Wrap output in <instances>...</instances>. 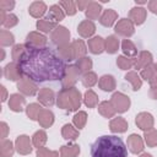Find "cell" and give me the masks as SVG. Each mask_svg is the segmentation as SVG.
Listing matches in <instances>:
<instances>
[{
	"label": "cell",
	"mask_w": 157,
	"mask_h": 157,
	"mask_svg": "<svg viewBox=\"0 0 157 157\" xmlns=\"http://www.w3.org/2000/svg\"><path fill=\"white\" fill-rule=\"evenodd\" d=\"M27 47V45H26ZM23 76L37 82H48L63 80L66 64L50 48H29L17 63Z\"/></svg>",
	"instance_id": "6da1fadb"
},
{
	"label": "cell",
	"mask_w": 157,
	"mask_h": 157,
	"mask_svg": "<svg viewBox=\"0 0 157 157\" xmlns=\"http://www.w3.org/2000/svg\"><path fill=\"white\" fill-rule=\"evenodd\" d=\"M92 157H128V150L123 140L114 135H103L91 146Z\"/></svg>",
	"instance_id": "7a4b0ae2"
},
{
	"label": "cell",
	"mask_w": 157,
	"mask_h": 157,
	"mask_svg": "<svg viewBox=\"0 0 157 157\" xmlns=\"http://www.w3.org/2000/svg\"><path fill=\"white\" fill-rule=\"evenodd\" d=\"M81 93L74 86L69 88H61L56 94V105L64 110L74 112L81 105Z\"/></svg>",
	"instance_id": "3957f363"
},
{
	"label": "cell",
	"mask_w": 157,
	"mask_h": 157,
	"mask_svg": "<svg viewBox=\"0 0 157 157\" xmlns=\"http://www.w3.org/2000/svg\"><path fill=\"white\" fill-rule=\"evenodd\" d=\"M110 103L117 113H125L130 108V98L121 92H114L110 97Z\"/></svg>",
	"instance_id": "277c9868"
},
{
	"label": "cell",
	"mask_w": 157,
	"mask_h": 157,
	"mask_svg": "<svg viewBox=\"0 0 157 157\" xmlns=\"http://www.w3.org/2000/svg\"><path fill=\"white\" fill-rule=\"evenodd\" d=\"M52 42L56 45V47H61L65 44H69V39H70V31L64 27V26H58L50 36Z\"/></svg>",
	"instance_id": "5b68a950"
},
{
	"label": "cell",
	"mask_w": 157,
	"mask_h": 157,
	"mask_svg": "<svg viewBox=\"0 0 157 157\" xmlns=\"http://www.w3.org/2000/svg\"><path fill=\"white\" fill-rule=\"evenodd\" d=\"M81 71L78 70V67L76 65H69L66 67L65 75L61 80V85L63 88H69V87H74V85L76 83L78 76H80Z\"/></svg>",
	"instance_id": "8992f818"
},
{
	"label": "cell",
	"mask_w": 157,
	"mask_h": 157,
	"mask_svg": "<svg viewBox=\"0 0 157 157\" xmlns=\"http://www.w3.org/2000/svg\"><path fill=\"white\" fill-rule=\"evenodd\" d=\"M114 31L117 34L129 38L135 33V27H134V23L129 18H121L117 22Z\"/></svg>",
	"instance_id": "52a82bcc"
},
{
	"label": "cell",
	"mask_w": 157,
	"mask_h": 157,
	"mask_svg": "<svg viewBox=\"0 0 157 157\" xmlns=\"http://www.w3.org/2000/svg\"><path fill=\"white\" fill-rule=\"evenodd\" d=\"M17 90L25 94V96H34L37 92H38V86L34 81H32L31 78L28 77H22L18 82H17Z\"/></svg>",
	"instance_id": "ba28073f"
},
{
	"label": "cell",
	"mask_w": 157,
	"mask_h": 157,
	"mask_svg": "<svg viewBox=\"0 0 157 157\" xmlns=\"http://www.w3.org/2000/svg\"><path fill=\"white\" fill-rule=\"evenodd\" d=\"M48 39L39 32H29L26 37V45L29 48H44Z\"/></svg>",
	"instance_id": "9c48e42d"
},
{
	"label": "cell",
	"mask_w": 157,
	"mask_h": 157,
	"mask_svg": "<svg viewBox=\"0 0 157 157\" xmlns=\"http://www.w3.org/2000/svg\"><path fill=\"white\" fill-rule=\"evenodd\" d=\"M135 124L137 125V128H140L141 130L144 131H148L151 129H153V124H155V120H153V117L152 114L147 113V112H141L136 115L135 118Z\"/></svg>",
	"instance_id": "30bf717a"
},
{
	"label": "cell",
	"mask_w": 157,
	"mask_h": 157,
	"mask_svg": "<svg viewBox=\"0 0 157 157\" xmlns=\"http://www.w3.org/2000/svg\"><path fill=\"white\" fill-rule=\"evenodd\" d=\"M4 76L9 81H20L23 77V74H22L18 64L12 61L4 67Z\"/></svg>",
	"instance_id": "8fae6325"
},
{
	"label": "cell",
	"mask_w": 157,
	"mask_h": 157,
	"mask_svg": "<svg viewBox=\"0 0 157 157\" xmlns=\"http://www.w3.org/2000/svg\"><path fill=\"white\" fill-rule=\"evenodd\" d=\"M15 148L20 155H29L32 152V142L27 135H20L17 136L15 141Z\"/></svg>",
	"instance_id": "7c38bea8"
},
{
	"label": "cell",
	"mask_w": 157,
	"mask_h": 157,
	"mask_svg": "<svg viewBox=\"0 0 157 157\" xmlns=\"http://www.w3.org/2000/svg\"><path fill=\"white\" fill-rule=\"evenodd\" d=\"M126 144H128V148L130 150V152H132L135 155L141 153L144 151V140L137 134H131L128 137Z\"/></svg>",
	"instance_id": "4fadbf2b"
},
{
	"label": "cell",
	"mask_w": 157,
	"mask_h": 157,
	"mask_svg": "<svg viewBox=\"0 0 157 157\" xmlns=\"http://www.w3.org/2000/svg\"><path fill=\"white\" fill-rule=\"evenodd\" d=\"M38 102L40 103V104H43L44 107H52L54 103H55V94H54V92L50 90V88H42V90H39V92H38Z\"/></svg>",
	"instance_id": "5bb4252c"
},
{
	"label": "cell",
	"mask_w": 157,
	"mask_h": 157,
	"mask_svg": "<svg viewBox=\"0 0 157 157\" xmlns=\"http://www.w3.org/2000/svg\"><path fill=\"white\" fill-rule=\"evenodd\" d=\"M146 15H147L146 9L135 6V7H132V9L130 10V12H129V20H130L134 25H137V26H139V25H142V23L145 22Z\"/></svg>",
	"instance_id": "9a60e30c"
},
{
	"label": "cell",
	"mask_w": 157,
	"mask_h": 157,
	"mask_svg": "<svg viewBox=\"0 0 157 157\" xmlns=\"http://www.w3.org/2000/svg\"><path fill=\"white\" fill-rule=\"evenodd\" d=\"M26 104V98L20 94V93H13L10 96V99H9V108L12 110V112H16V113H20L23 110V107Z\"/></svg>",
	"instance_id": "2e32d148"
},
{
	"label": "cell",
	"mask_w": 157,
	"mask_h": 157,
	"mask_svg": "<svg viewBox=\"0 0 157 157\" xmlns=\"http://www.w3.org/2000/svg\"><path fill=\"white\" fill-rule=\"evenodd\" d=\"M94 32H96V25L90 20H85V21L80 22V25L77 27V33L82 38H90L93 36Z\"/></svg>",
	"instance_id": "e0dca14e"
},
{
	"label": "cell",
	"mask_w": 157,
	"mask_h": 157,
	"mask_svg": "<svg viewBox=\"0 0 157 157\" xmlns=\"http://www.w3.org/2000/svg\"><path fill=\"white\" fill-rule=\"evenodd\" d=\"M88 49L93 54H101L105 50V39L99 36L92 37L88 39Z\"/></svg>",
	"instance_id": "ac0fdd59"
},
{
	"label": "cell",
	"mask_w": 157,
	"mask_h": 157,
	"mask_svg": "<svg viewBox=\"0 0 157 157\" xmlns=\"http://www.w3.org/2000/svg\"><path fill=\"white\" fill-rule=\"evenodd\" d=\"M65 17V12L63 10V7L59 5V4H55V5H52L49 7V11H48V16H47V20L54 22V23H58L60 21H63Z\"/></svg>",
	"instance_id": "d6986e66"
},
{
	"label": "cell",
	"mask_w": 157,
	"mask_h": 157,
	"mask_svg": "<svg viewBox=\"0 0 157 157\" xmlns=\"http://www.w3.org/2000/svg\"><path fill=\"white\" fill-rule=\"evenodd\" d=\"M128 121L121 118V117H118V118H113L109 123V129L112 132H115V134H121V132H125L128 130Z\"/></svg>",
	"instance_id": "ffe728a7"
},
{
	"label": "cell",
	"mask_w": 157,
	"mask_h": 157,
	"mask_svg": "<svg viewBox=\"0 0 157 157\" xmlns=\"http://www.w3.org/2000/svg\"><path fill=\"white\" fill-rule=\"evenodd\" d=\"M117 18H118V13L113 9H108V10H104L103 13L101 15L99 23L104 27H112L117 21Z\"/></svg>",
	"instance_id": "44dd1931"
},
{
	"label": "cell",
	"mask_w": 157,
	"mask_h": 157,
	"mask_svg": "<svg viewBox=\"0 0 157 157\" xmlns=\"http://www.w3.org/2000/svg\"><path fill=\"white\" fill-rule=\"evenodd\" d=\"M38 123L42 128H49L53 125L54 123V114L52 110L47 109V108H43L38 115Z\"/></svg>",
	"instance_id": "7402d4cb"
},
{
	"label": "cell",
	"mask_w": 157,
	"mask_h": 157,
	"mask_svg": "<svg viewBox=\"0 0 157 157\" xmlns=\"http://www.w3.org/2000/svg\"><path fill=\"white\" fill-rule=\"evenodd\" d=\"M47 5H45V2H43V1H34V2H32L31 5H29V7H28V12H29V15L32 16V17H34V18H39V17H42L45 12H47Z\"/></svg>",
	"instance_id": "603a6c76"
},
{
	"label": "cell",
	"mask_w": 157,
	"mask_h": 157,
	"mask_svg": "<svg viewBox=\"0 0 157 157\" xmlns=\"http://www.w3.org/2000/svg\"><path fill=\"white\" fill-rule=\"evenodd\" d=\"M150 64H152V54L147 50H142V52H140L139 56L136 58L134 67L136 70H140V69L142 70L145 66H147Z\"/></svg>",
	"instance_id": "cb8c5ba5"
},
{
	"label": "cell",
	"mask_w": 157,
	"mask_h": 157,
	"mask_svg": "<svg viewBox=\"0 0 157 157\" xmlns=\"http://www.w3.org/2000/svg\"><path fill=\"white\" fill-rule=\"evenodd\" d=\"M101 11H102V6L101 4L96 2V1H91L90 5L87 6V9L85 10V13H86V17L92 21V20H99L101 17Z\"/></svg>",
	"instance_id": "d4e9b609"
},
{
	"label": "cell",
	"mask_w": 157,
	"mask_h": 157,
	"mask_svg": "<svg viewBox=\"0 0 157 157\" xmlns=\"http://www.w3.org/2000/svg\"><path fill=\"white\" fill-rule=\"evenodd\" d=\"M115 78L112 75H103L99 80H98V86L101 90L105 91V92H110L115 88Z\"/></svg>",
	"instance_id": "484cf974"
},
{
	"label": "cell",
	"mask_w": 157,
	"mask_h": 157,
	"mask_svg": "<svg viewBox=\"0 0 157 157\" xmlns=\"http://www.w3.org/2000/svg\"><path fill=\"white\" fill-rule=\"evenodd\" d=\"M58 53H59L60 58L64 61H71V60L75 59V52H74V48H72L71 43L58 47Z\"/></svg>",
	"instance_id": "4316f807"
},
{
	"label": "cell",
	"mask_w": 157,
	"mask_h": 157,
	"mask_svg": "<svg viewBox=\"0 0 157 157\" xmlns=\"http://www.w3.org/2000/svg\"><path fill=\"white\" fill-rule=\"evenodd\" d=\"M98 112L104 118H113L115 115V113H117L115 109H114V107L112 105L110 101H103V102H101L98 104Z\"/></svg>",
	"instance_id": "83f0119b"
},
{
	"label": "cell",
	"mask_w": 157,
	"mask_h": 157,
	"mask_svg": "<svg viewBox=\"0 0 157 157\" xmlns=\"http://www.w3.org/2000/svg\"><path fill=\"white\" fill-rule=\"evenodd\" d=\"M80 153V146L76 144L64 145L60 147V157H77Z\"/></svg>",
	"instance_id": "f1b7e54d"
},
{
	"label": "cell",
	"mask_w": 157,
	"mask_h": 157,
	"mask_svg": "<svg viewBox=\"0 0 157 157\" xmlns=\"http://www.w3.org/2000/svg\"><path fill=\"white\" fill-rule=\"evenodd\" d=\"M121 50L128 58H135L137 54V48L136 45L130 40V39H123L121 42Z\"/></svg>",
	"instance_id": "f546056e"
},
{
	"label": "cell",
	"mask_w": 157,
	"mask_h": 157,
	"mask_svg": "<svg viewBox=\"0 0 157 157\" xmlns=\"http://www.w3.org/2000/svg\"><path fill=\"white\" fill-rule=\"evenodd\" d=\"M125 80L131 83V87H132L134 91H139L141 88V86H142L141 77H140V75L136 71H129V72H126Z\"/></svg>",
	"instance_id": "4dcf8cb0"
},
{
	"label": "cell",
	"mask_w": 157,
	"mask_h": 157,
	"mask_svg": "<svg viewBox=\"0 0 157 157\" xmlns=\"http://www.w3.org/2000/svg\"><path fill=\"white\" fill-rule=\"evenodd\" d=\"M61 136L65 139V140H76L78 137V130L76 128H74L71 124H65L63 128H61Z\"/></svg>",
	"instance_id": "1f68e13d"
},
{
	"label": "cell",
	"mask_w": 157,
	"mask_h": 157,
	"mask_svg": "<svg viewBox=\"0 0 157 157\" xmlns=\"http://www.w3.org/2000/svg\"><path fill=\"white\" fill-rule=\"evenodd\" d=\"M72 48H74V52H75V59H81L86 55L87 53V48H86V44L83 43L82 39H75L72 43Z\"/></svg>",
	"instance_id": "d6a6232c"
},
{
	"label": "cell",
	"mask_w": 157,
	"mask_h": 157,
	"mask_svg": "<svg viewBox=\"0 0 157 157\" xmlns=\"http://www.w3.org/2000/svg\"><path fill=\"white\" fill-rule=\"evenodd\" d=\"M47 140H48V137H47V132H45L44 130H38V131H36V132L33 134V136H32V144H33V146L37 147V148L44 147Z\"/></svg>",
	"instance_id": "836d02e7"
},
{
	"label": "cell",
	"mask_w": 157,
	"mask_h": 157,
	"mask_svg": "<svg viewBox=\"0 0 157 157\" xmlns=\"http://www.w3.org/2000/svg\"><path fill=\"white\" fill-rule=\"evenodd\" d=\"M15 146L10 140H2L0 144V156L1 157H12L15 152Z\"/></svg>",
	"instance_id": "e575fe53"
},
{
	"label": "cell",
	"mask_w": 157,
	"mask_h": 157,
	"mask_svg": "<svg viewBox=\"0 0 157 157\" xmlns=\"http://www.w3.org/2000/svg\"><path fill=\"white\" fill-rule=\"evenodd\" d=\"M36 26H37V29H39V31L43 32V33L53 32V31L58 27L56 23H54V22H52V21H49V20H47V18L38 20L37 23H36Z\"/></svg>",
	"instance_id": "d590c367"
},
{
	"label": "cell",
	"mask_w": 157,
	"mask_h": 157,
	"mask_svg": "<svg viewBox=\"0 0 157 157\" xmlns=\"http://www.w3.org/2000/svg\"><path fill=\"white\" fill-rule=\"evenodd\" d=\"M83 103L88 108L97 107V104H98V96L96 94V92L92 91V90H87L85 92V94H83Z\"/></svg>",
	"instance_id": "8d00e7d4"
},
{
	"label": "cell",
	"mask_w": 157,
	"mask_h": 157,
	"mask_svg": "<svg viewBox=\"0 0 157 157\" xmlns=\"http://www.w3.org/2000/svg\"><path fill=\"white\" fill-rule=\"evenodd\" d=\"M135 60H136V58H128L125 55H119L117 58V65L121 70H129V69L134 67Z\"/></svg>",
	"instance_id": "74e56055"
},
{
	"label": "cell",
	"mask_w": 157,
	"mask_h": 157,
	"mask_svg": "<svg viewBox=\"0 0 157 157\" xmlns=\"http://www.w3.org/2000/svg\"><path fill=\"white\" fill-rule=\"evenodd\" d=\"M119 49V39L115 36H108L105 38V52L109 54L117 53Z\"/></svg>",
	"instance_id": "f35d334b"
},
{
	"label": "cell",
	"mask_w": 157,
	"mask_h": 157,
	"mask_svg": "<svg viewBox=\"0 0 157 157\" xmlns=\"http://www.w3.org/2000/svg\"><path fill=\"white\" fill-rule=\"evenodd\" d=\"M81 81H82V85L87 88H91L93 87L97 82H98V78H97V75L93 72V71H88V72H85L81 77Z\"/></svg>",
	"instance_id": "ab89813d"
},
{
	"label": "cell",
	"mask_w": 157,
	"mask_h": 157,
	"mask_svg": "<svg viewBox=\"0 0 157 157\" xmlns=\"http://www.w3.org/2000/svg\"><path fill=\"white\" fill-rule=\"evenodd\" d=\"M42 109H43V108L40 107L39 103H31V104H28V105L26 107V114H27V117H28L31 120H37V119H38V115H39V113H40Z\"/></svg>",
	"instance_id": "60d3db41"
},
{
	"label": "cell",
	"mask_w": 157,
	"mask_h": 157,
	"mask_svg": "<svg viewBox=\"0 0 157 157\" xmlns=\"http://www.w3.org/2000/svg\"><path fill=\"white\" fill-rule=\"evenodd\" d=\"M86 121H87V113L83 112V110H78V112L74 115V118H72V123H74V125H75L78 130L82 129V128L86 125Z\"/></svg>",
	"instance_id": "b9f144b4"
},
{
	"label": "cell",
	"mask_w": 157,
	"mask_h": 157,
	"mask_svg": "<svg viewBox=\"0 0 157 157\" xmlns=\"http://www.w3.org/2000/svg\"><path fill=\"white\" fill-rule=\"evenodd\" d=\"M13 42H15L13 34L10 31L1 29V32H0V44L2 47H9V45H12Z\"/></svg>",
	"instance_id": "7bdbcfd3"
},
{
	"label": "cell",
	"mask_w": 157,
	"mask_h": 157,
	"mask_svg": "<svg viewBox=\"0 0 157 157\" xmlns=\"http://www.w3.org/2000/svg\"><path fill=\"white\" fill-rule=\"evenodd\" d=\"M59 5L63 7L64 12L69 16H74L77 11V7H76V2L75 1H71V0H65V1H60Z\"/></svg>",
	"instance_id": "ee69618b"
},
{
	"label": "cell",
	"mask_w": 157,
	"mask_h": 157,
	"mask_svg": "<svg viewBox=\"0 0 157 157\" xmlns=\"http://www.w3.org/2000/svg\"><path fill=\"white\" fill-rule=\"evenodd\" d=\"M76 66L78 67V70L81 72H83V74L88 72L92 69V60L88 56H83V58H81V59H78L76 61Z\"/></svg>",
	"instance_id": "f6af8a7d"
},
{
	"label": "cell",
	"mask_w": 157,
	"mask_h": 157,
	"mask_svg": "<svg viewBox=\"0 0 157 157\" xmlns=\"http://www.w3.org/2000/svg\"><path fill=\"white\" fill-rule=\"evenodd\" d=\"M26 49H27L26 44H16V45H13V48H12V50H11L12 60H13L15 63H18L20 59L22 58V55L25 54Z\"/></svg>",
	"instance_id": "bcb514c9"
},
{
	"label": "cell",
	"mask_w": 157,
	"mask_h": 157,
	"mask_svg": "<svg viewBox=\"0 0 157 157\" xmlns=\"http://www.w3.org/2000/svg\"><path fill=\"white\" fill-rule=\"evenodd\" d=\"M145 142L148 147H155L157 146V130L151 129L148 131H145Z\"/></svg>",
	"instance_id": "7dc6e473"
},
{
	"label": "cell",
	"mask_w": 157,
	"mask_h": 157,
	"mask_svg": "<svg viewBox=\"0 0 157 157\" xmlns=\"http://www.w3.org/2000/svg\"><path fill=\"white\" fill-rule=\"evenodd\" d=\"M156 72V67H155V64H150L147 66H145L142 70H141V74H140V77H142L144 80H148L153 76V74Z\"/></svg>",
	"instance_id": "c3c4849f"
},
{
	"label": "cell",
	"mask_w": 157,
	"mask_h": 157,
	"mask_svg": "<svg viewBox=\"0 0 157 157\" xmlns=\"http://www.w3.org/2000/svg\"><path fill=\"white\" fill-rule=\"evenodd\" d=\"M37 157H60V153L58 151H52L47 147H42L37 150Z\"/></svg>",
	"instance_id": "681fc988"
},
{
	"label": "cell",
	"mask_w": 157,
	"mask_h": 157,
	"mask_svg": "<svg viewBox=\"0 0 157 157\" xmlns=\"http://www.w3.org/2000/svg\"><path fill=\"white\" fill-rule=\"evenodd\" d=\"M17 23H18V17H17L16 15H13V13H7L6 20H5V22L2 23V26H4L5 28H12V27H15Z\"/></svg>",
	"instance_id": "f907efd6"
},
{
	"label": "cell",
	"mask_w": 157,
	"mask_h": 157,
	"mask_svg": "<svg viewBox=\"0 0 157 157\" xmlns=\"http://www.w3.org/2000/svg\"><path fill=\"white\" fill-rule=\"evenodd\" d=\"M15 7L13 0H0V9L4 11H10Z\"/></svg>",
	"instance_id": "816d5d0a"
},
{
	"label": "cell",
	"mask_w": 157,
	"mask_h": 157,
	"mask_svg": "<svg viewBox=\"0 0 157 157\" xmlns=\"http://www.w3.org/2000/svg\"><path fill=\"white\" fill-rule=\"evenodd\" d=\"M0 129H1V139L5 140L7 137V134H9V126L5 121H1L0 123Z\"/></svg>",
	"instance_id": "f5cc1de1"
},
{
	"label": "cell",
	"mask_w": 157,
	"mask_h": 157,
	"mask_svg": "<svg viewBox=\"0 0 157 157\" xmlns=\"http://www.w3.org/2000/svg\"><path fill=\"white\" fill-rule=\"evenodd\" d=\"M90 2L91 1H88V0H78V1H76V7H77V10H86L87 6L90 5Z\"/></svg>",
	"instance_id": "db71d44e"
},
{
	"label": "cell",
	"mask_w": 157,
	"mask_h": 157,
	"mask_svg": "<svg viewBox=\"0 0 157 157\" xmlns=\"http://www.w3.org/2000/svg\"><path fill=\"white\" fill-rule=\"evenodd\" d=\"M147 7L148 10L152 12V13H156L157 15V0H151L147 2Z\"/></svg>",
	"instance_id": "11a10c76"
},
{
	"label": "cell",
	"mask_w": 157,
	"mask_h": 157,
	"mask_svg": "<svg viewBox=\"0 0 157 157\" xmlns=\"http://www.w3.org/2000/svg\"><path fill=\"white\" fill-rule=\"evenodd\" d=\"M150 86H151V88H157V71L153 74V76L150 78Z\"/></svg>",
	"instance_id": "9f6ffc18"
},
{
	"label": "cell",
	"mask_w": 157,
	"mask_h": 157,
	"mask_svg": "<svg viewBox=\"0 0 157 157\" xmlns=\"http://www.w3.org/2000/svg\"><path fill=\"white\" fill-rule=\"evenodd\" d=\"M6 11H4V10H0V23L2 25L4 22H5V20H6Z\"/></svg>",
	"instance_id": "6f0895ef"
},
{
	"label": "cell",
	"mask_w": 157,
	"mask_h": 157,
	"mask_svg": "<svg viewBox=\"0 0 157 157\" xmlns=\"http://www.w3.org/2000/svg\"><path fill=\"white\" fill-rule=\"evenodd\" d=\"M0 88H1V92H2V97H1V101H2V102H5V101H6V98H7V91H6L5 86H1Z\"/></svg>",
	"instance_id": "680465c9"
},
{
	"label": "cell",
	"mask_w": 157,
	"mask_h": 157,
	"mask_svg": "<svg viewBox=\"0 0 157 157\" xmlns=\"http://www.w3.org/2000/svg\"><path fill=\"white\" fill-rule=\"evenodd\" d=\"M150 97L152 99H156L157 101V88H151L150 90Z\"/></svg>",
	"instance_id": "91938a15"
},
{
	"label": "cell",
	"mask_w": 157,
	"mask_h": 157,
	"mask_svg": "<svg viewBox=\"0 0 157 157\" xmlns=\"http://www.w3.org/2000/svg\"><path fill=\"white\" fill-rule=\"evenodd\" d=\"M140 157H152L150 153H141V156Z\"/></svg>",
	"instance_id": "94428289"
},
{
	"label": "cell",
	"mask_w": 157,
	"mask_h": 157,
	"mask_svg": "<svg viewBox=\"0 0 157 157\" xmlns=\"http://www.w3.org/2000/svg\"><path fill=\"white\" fill-rule=\"evenodd\" d=\"M4 58H5V52L4 49H1V60H4Z\"/></svg>",
	"instance_id": "6125c7cd"
},
{
	"label": "cell",
	"mask_w": 157,
	"mask_h": 157,
	"mask_svg": "<svg viewBox=\"0 0 157 157\" xmlns=\"http://www.w3.org/2000/svg\"><path fill=\"white\" fill-rule=\"evenodd\" d=\"M155 67H156V71H157V63L155 64Z\"/></svg>",
	"instance_id": "be15d7a7"
}]
</instances>
